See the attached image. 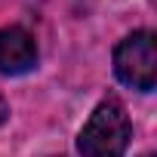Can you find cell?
<instances>
[{
    "label": "cell",
    "instance_id": "6da1fadb",
    "mask_svg": "<svg viewBox=\"0 0 157 157\" xmlns=\"http://www.w3.org/2000/svg\"><path fill=\"white\" fill-rule=\"evenodd\" d=\"M126 145H129V117L123 105L114 99L102 102L90 114L77 139V148L83 157H123Z\"/></svg>",
    "mask_w": 157,
    "mask_h": 157
},
{
    "label": "cell",
    "instance_id": "3957f363",
    "mask_svg": "<svg viewBox=\"0 0 157 157\" xmlns=\"http://www.w3.org/2000/svg\"><path fill=\"white\" fill-rule=\"evenodd\" d=\"M37 65V43L25 28L0 31V74H25Z\"/></svg>",
    "mask_w": 157,
    "mask_h": 157
},
{
    "label": "cell",
    "instance_id": "7a4b0ae2",
    "mask_svg": "<svg viewBox=\"0 0 157 157\" xmlns=\"http://www.w3.org/2000/svg\"><path fill=\"white\" fill-rule=\"evenodd\" d=\"M114 71L132 90H142V93L154 90V83H157V40H154V34L151 31L129 34L114 49Z\"/></svg>",
    "mask_w": 157,
    "mask_h": 157
},
{
    "label": "cell",
    "instance_id": "5b68a950",
    "mask_svg": "<svg viewBox=\"0 0 157 157\" xmlns=\"http://www.w3.org/2000/svg\"><path fill=\"white\" fill-rule=\"evenodd\" d=\"M145 157H154V154H145Z\"/></svg>",
    "mask_w": 157,
    "mask_h": 157
},
{
    "label": "cell",
    "instance_id": "277c9868",
    "mask_svg": "<svg viewBox=\"0 0 157 157\" xmlns=\"http://www.w3.org/2000/svg\"><path fill=\"white\" fill-rule=\"evenodd\" d=\"M6 114H10V108H6V102H3V96H0V126H3V120H6Z\"/></svg>",
    "mask_w": 157,
    "mask_h": 157
}]
</instances>
